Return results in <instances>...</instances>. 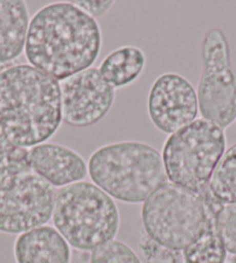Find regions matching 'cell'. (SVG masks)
Instances as JSON below:
<instances>
[{"mask_svg":"<svg viewBox=\"0 0 236 263\" xmlns=\"http://www.w3.org/2000/svg\"><path fill=\"white\" fill-rule=\"evenodd\" d=\"M56 190L31 170L0 179V232L20 235L47 225Z\"/></svg>","mask_w":236,"mask_h":263,"instance_id":"8","label":"cell"},{"mask_svg":"<svg viewBox=\"0 0 236 263\" xmlns=\"http://www.w3.org/2000/svg\"><path fill=\"white\" fill-rule=\"evenodd\" d=\"M72 3L95 20L97 17L106 15L111 10L113 4H115V2H112V0H104V2L103 0H96V2H94V0H76V2Z\"/></svg>","mask_w":236,"mask_h":263,"instance_id":"20","label":"cell"},{"mask_svg":"<svg viewBox=\"0 0 236 263\" xmlns=\"http://www.w3.org/2000/svg\"><path fill=\"white\" fill-rule=\"evenodd\" d=\"M138 249L144 263H184L182 252L162 247L146 234L140 239Z\"/></svg>","mask_w":236,"mask_h":263,"instance_id":"19","label":"cell"},{"mask_svg":"<svg viewBox=\"0 0 236 263\" xmlns=\"http://www.w3.org/2000/svg\"><path fill=\"white\" fill-rule=\"evenodd\" d=\"M51 219L70 247L83 252L111 241L121 225L115 199L87 181L56 190Z\"/></svg>","mask_w":236,"mask_h":263,"instance_id":"4","label":"cell"},{"mask_svg":"<svg viewBox=\"0 0 236 263\" xmlns=\"http://www.w3.org/2000/svg\"><path fill=\"white\" fill-rule=\"evenodd\" d=\"M16 263H71V247L52 226L20 234L14 243Z\"/></svg>","mask_w":236,"mask_h":263,"instance_id":"12","label":"cell"},{"mask_svg":"<svg viewBox=\"0 0 236 263\" xmlns=\"http://www.w3.org/2000/svg\"><path fill=\"white\" fill-rule=\"evenodd\" d=\"M207 193L221 205L236 204V143L227 148L207 185Z\"/></svg>","mask_w":236,"mask_h":263,"instance_id":"15","label":"cell"},{"mask_svg":"<svg viewBox=\"0 0 236 263\" xmlns=\"http://www.w3.org/2000/svg\"><path fill=\"white\" fill-rule=\"evenodd\" d=\"M30 24L28 6L22 0H0V64L25 52Z\"/></svg>","mask_w":236,"mask_h":263,"instance_id":"13","label":"cell"},{"mask_svg":"<svg viewBox=\"0 0 236 263\" xmlns=\"http://www.w3.org/2000/svg\"><path fill=\"white\" fill-rule=\"evenodd\" d=\"M30 170L29 148L15 146L0 137V179Z\"/></svg>","mask_w":236,"mask_h":263,"instance_id":"17","label":"cell"},{"mask_svg":"<svg viewBox=\"0 0 236 263\" xmlns=\"http://www.w3.org/2000/svg\"><path fill=\"white\" fill-rule=\"evenodd\" d=\"M101 49L102 31L97 21L72 2L49 4L30 19L27 61L59 83L93 67Z\"/></svg>","mask_w":236,"mask_h":263,"instance_id":"1","label":"cell"},{"mask_svg":"<svg viewBox=\"0 0 236 263\" xmlns=\"http://www.w3.org/2000/svg\"><path fill=\"white\" fill-rule=\"evenodd\" d=\"M89 263H144L129 245L113 239L93 249Z\"/></svg>","mask_w":236,"mask_h":263,"instance_id":"16","label":"cell"},{"mask_svg":"<svg viewBox=\"0 0 236 263\" xmlns=\"http://www.w3.org/2000/svg\"><path fill=\"white\" fill-rule=\"evenodd\" d=\"M226 144L225 130L205 119L169 135L161 153L168 181L204 195Z\"/></svg>","mask_w":236,"mask_h":263,"instance_id":"6","label":"cell"},{"mask_svg":"<svg viewBox=\"0 0 236 263\" xmlns=\"http://www.w3.org/2000/svg\"><path fill=\"white\" fill-rule=\"evenodd\" d=\"M146 66V55L133 45L117 48L104 57L97 67L102 78L115 89L133 84Z\"/></svg>","mask_w":236,"mask_h":263,"instance_id":"14","label":"cell"},{"mask_svg":"<svg viewBox=\"0 0 236 263\" xmlns=\"http://www.w3.org/2000/svg\"><path fill=\"white\" fill-rule=\"evenodd\" d=\"M61 94L63 122L73 128H88L108 115L116 89L93 66L61 81Z\"/></svg>","mask_w":236,"mask_h":263,"instance_id":"9","label":"cell"},{"mask_svg":"<svg viewBox=\"0 0 236 263\" xmlns=\"http://www.w3.org/2000/svg\"><path fill=\"white\" fill-rule=\"evenodd\" d=\"M62 122L58 80L29 64L0 71V137L30 148L47 143Z\"/></svg>","mask_w":236,"mask_h":263,"instance_id":"2","label":"cell"},{"mask_svg":"<svg viewBox=\"0 0 236 263\" xmlns=\"http://www.w3.org/2000/svg\"><path fill=\"white\" fill-rule=\"evenodd\" d=\"M147 111L159 131L175 134L197 120L199 107L196 88L183 76L163 73L149 88Z\"/></svg>","mask_w":236,"mask_h":263,"instance_id":"10","label":"cell"},{"mask_svg":"<svg viewBox=\"0 0 236 263\" xmlns=\"http://www.w3.org/2000/svg\"><path fill=\"white\" fill-rule=\"evenodd\" d=\"M202 73L197 99L202 119L226 129L236 121V71L224 31L212 28L202 42Z\"/></svg>","mask_w":236,"mask_h":263,"instance_id":"7","label":"cell"},{"mask_svg":"<svg viewBox=\"0 0 236 263\" xmlns=\"http://www.w3.org/2000/svg\"><path fill=\"white\" fill-rule=\"evenodd\" d=\"M217 229L227 253L236 254V204H226L218 209Z\"/></svg>","mask_w":236,"mask_h":263,"instance_id":"18","label":"cell"},{"mask_svg":"<svg viewBox=\"0 0 236 263\" xmlns=\"http://www.w3.org/2000/svg\"><path fill=\"white\" fill-rule=\"evenodd\" d=\"M220 206L207 190L198 195L168 181L143 203L145 234L162 247L182 252L201 237Z\"/></svg>","mask_w":236,"mask_h":263,"instance_id":"5","label":"cell"},{"mask_svg":"<svg viewBox=\"0 0 236 263\" xmlns=\"http://www.w3.org/2000/svg\"><path fill=\"white\" fill-rule=\"evenodd\" d=\"M29 165L36 174L54 188L84 181L87 162L74 149L57 143H43L29 148Z\"/></svg>","mask_w":236,"mask_h":263,"instance_id":"11","label":"cell"},{"mask_svg":"<svg viewBox=\"0 0 236 263\" xmlns=\"http://www.w3.org/2000/svg\"><path fill=\"white\" fill-rule=\"evenodd\" d=\"M225 263H236V254H235V255H231V254H230L229 256L227 255Z\"/></svg>","mask_w":236,"mask_h":263,"instance_id":"21","label":"cell"},{"mask_svg":"<svg viewBox=\"0 0 236 263\" xmlns=\"http://www.w3.org/2000/svg\"><path fill=\"white\" fill-rule=\"evenodd\" d=\"M92 182L116 201L138 204L168 182L161 153L149 144L124 140L107 144L87 162Z\"/></svg>","mask_w":236,"mask_h":263,"instance_id":"3","label":"cell"}]
</instances>
